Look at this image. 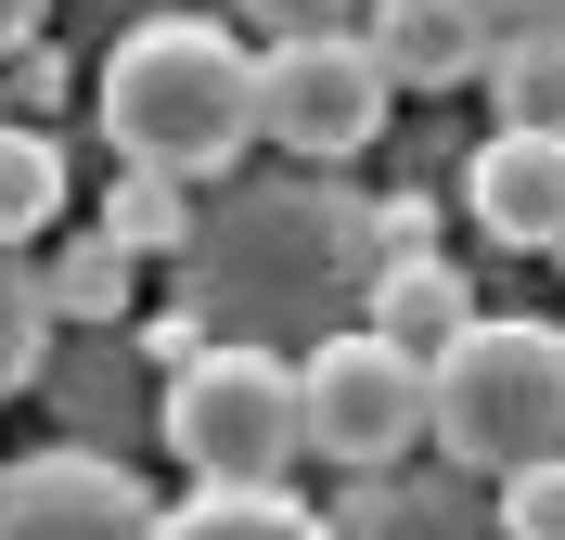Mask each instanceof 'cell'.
<instances>
[{
  "instance_id": "1",
  "label": "cell",
  "mask_w": 565,
  "mask_h": 540,
  "mask_svg": "<svg viewBox=\"0 0 565 540\" xmlns=\"http://www.w3.org/2000/svg\"><path fill=\"white\" fill-rule=\"evenodd\" d=\"M373 207L334 193V168H282V180H218V207L180 219V322L206 348H321L334 322H360L373 284Z\"/></svg>"
},
{
  "instance_id": "2",
  "label": "cell",
  "mask_w": 565,
  "mask_h": 540,
  "mask_svg": "<svg viewBox=\"0 0 565 540\" xmlns=\"http://www.w3.org/2000/svg\"><path fill=\"white\" fill-rule=\"evenodd\" d=\"M90 116H104V142L129 155V168H154V180L193 193V180H218L257 142V52L218 27V13H154V27H129L104 52Z\"/></svg>"
},
{
  "instance_id": "3",
  "label": "cell",
  "mask_w": 565,
  "mask_h": 540,
  "mask_svg": "<svg viewBox=\"0 0 565 540\" xmlns=\"http://www.w3.org/2000/svg\"><path fill=\"white\" fill-rule=\"evenodd\" d=\"M424 437L450 476H514L565 451V322H476L424 360Z\"/></svg>"
},
{
  "instance_id": "4",
  "label": "cell",
  "mask_w": 565,
  "mask_h": 540,
  "mask_svg": "<svg viewBox=\"0 0 565 540\" xmlns=\"http://www.w3.org/2000/svg\"><path fill=\"white\" fill-rule=\"evenodd\" d=\"M168 451L206 489H257V476H282L309 437H296V360L282 348H180L168 373Z\"/></svg>"
},
{
  "instance_id": "5",
  "label": "cell",
  "mask_w": 565,
  "mask_h": 540,
  "mask_svg": "<svg viewBox=\"0 0 565 540\" xmlns=\"http://www.w3.org/2000/svg\"><path fill=\"white\" fill-rule=\"evenodd\" d=\"M296 437L348 476H386L398 451H424V360H398L373 322H334L296 348Z\"/></svg>"
},
{
  "instance_id": "6",
  "label": "cell",
  "mask_w": 565,
  "mask_h": 540,
  "mask_svg": "<svg viewBox=\"0 0 565 540\" xmlns=\"http://www.w3.org/2000/svg\"><path fill=\"white\" fill-rule=\"evenodd\" d=\"M386 77L360 52V27H321V39H257V142H282L296 168H348L373 129H386Z\"/></svg>"
},
{
  "instance_id": "7",
  "label": "cell",
  "mask_w": 565,
  "mask_h": 540,
  "mask_svg": "<svg viewBox=\"0 0 565 540\" xmlns=\"http://www.w3.org/2000/svg\"><path fill=\"white\" fill-rule=\"evenodd\" d=\"M0 540H154V489L104 451L0 464Z\"/></svg>"
},
{
  "instance_id": "8",
  "label": "cell",
  "mask_w": 565,
  "mask_h": 540,
  "mask_svg": "<svg viewBox=\"0 0 565 540\" xmlns=\"http://www.w3.org/2000/svg\"><path fill=\"white\" fill-rule=\"evenodd\" d=\"M489 0H360V52H373V77L386 91H476V65H489Z\"/></svg>"
},
{
  "instance_id": "9",
  "label": "cell",
  "mask_w": 565,
  "mask_h": 540,
  "mask_svg": "<svg viewBox=\"0 0 565 540\" xmlns=\"http://www.w3.org/2000/svg\"><path fill=\"white\" fill-rule=\"evenodd\" d=\"M462 193L501 245H565V129H489Z\"/></svg>"
},
{
  "instance_id": "10",
  "label": "cell",
  "mask_w": 565,
  "mask_h": 540,
  "mask_svg": "<svg viewBox=\"0 0 565 540\" xmlns=\"http://www.w3.org/2000/svg\"><path fill=\"white\" fill-rule=\"evenodd\" d=\"M360 322L386 335L398 360H437L462 322H476V284H462L437 245H412V257H373V284H360Z\"/></svg>"
},
{
  "instance_id": "11",
  "label": "cell",
  "mask_w": 565,
  "mask_h": 540,
  "mask_svg": "<svg viewBox=\"0 0 565 540\" xmlns=\"http://www.w3.org/2000/svg\"><path fill=\"white\" fill-rule=\"evenodd\" d=\"M154 540H334L282 476H257V489H193V502H154Z\"/></svg>"
},
{
  "instance_id": "12",
  "label": "cell",
  "mask_w": 565,
  "mask_h": 540,
  "mask_svg": "<svg viewBox=\"0 0 565 540\" xmlns=\"http://www.w3.org/2000/svg\"><path fill=\"white\" fill-rule=\"evenodd\" d=\"M476 91L501 104V129H565V27H501Z\"/></svg>"
},
{
  "instance_id": "13",
  "label": "cell",
  "mask_w": 565,
  "mask_h": 540,
  "mask_svg": "<svg viewBox=\"0 0 565 540\" xmlns=\"http://www.w3.org/2000/svg\"><path fill=\"white\" fill-rule=\"evenodd\" d=\"M39 296H52V322H129V296H141V257L116 245V232H77L52 271H39Z\"/></svg>"
},
{
  "instance_id": "14",
  "label": "cell",
  "mask_w": 565,
  "mask_h": 540,
  "mask_svg": "<svg viewBox=\"0 0 565 540\" xmlns=\"http://www.w3.org/2000/svg\"><path fill=\"white\" fill-rule=\"evenodd\" d=\"M334 540H501V528H489V502H476V489L424 476V502H412V489H373V502H360V528H334Z\"/></svg>"
},
{
  "instance_id": "15",
  "label": "cell",
  "mask_w": 565,
  "mask_h": 540,
  "mask_svg": "<svg viewBox=\"0 0 565 540\" xmlns=\"http://www.w3.org/2000/svg\"><path fill=\"white\" fill-rule=\"evenodd\" d=\"M39 360H52V296H39V257L26 245H0V399H26Z\"/></svg>"
},
{
  "instance_id": "16",
  "label": "cell",
  "mask_w": 565,
  "mask_h": 540,
  "mask_svg": "<svg viewBox=\"0 0 565 540\" xmlns=\"http://www.w3.org/2000/svg\"><path fill=\"white\" fill-rule=\"evenodd\" d=\"M52 207H65V155H52V129H0V245L52 232Z\"/></svg>"
},
{
  "instance_id": "17",
  "label": "cell",
  "mask_w": 565,
  "mask_h": 540,
  "mask_svg": "<svg viewBox=\"0 0 565 540\" xmlns=\"http://www.w3.org/2000/svg\"><path fill=\"white\" fill-rule=\"evenodd\" d=\"M180 219H193V193H180V180H154V168H116V207H104V232L129 257H168L180 245Z\"/></svg>"
},
{
  "instance_id": "18",
  "label": "cell",
  "mask_w": 565,
  "mask_h": 540,
  "mask_svg": "<svg viewBox=\"0 0 565 540\" xmlns=\"http://www.w3.org/2000/svg\"><path fill=\"white\" fill-rule=\"evenodd\" d=\"M489 528H501V540H565V451L489 476Z\"/></svg>"
},
{
  "instance_id": "19",
  "label": "cell",
  "mask_w": 565,
  "mask_h": 540,
  "mask_svg": "<svg viewBox=\"0 0 565 540\" xmlns=\"http://www.w3.org/2000/svg\"><path fill=\"white\" fill-rule=\"evenodd\" d=\"M257 39H321V27H360V0H232Z\"/></svg>"
},
{
  "instance_id": "20",
  "label": "cell",
  "mask_w": 565,
  "mask_h": 540,
  "mask_svg": "<svg viewBox=\"0 0 565 540\" xmlns=\"http://www.w3.org/2000/svg\"><path fill=\"white\" fill-rule=\"evenodd\" d=\"M489 27H565V0H489Z\"/></svg>"
},
{
  "instance_id": "21",
  "label": "cell",
  "mask_w": 565,
  "mask_h": 540,
  "mask_svg": "<svg viewBox=\"0 0 565 540\" xmlns=\"http://www.w3.org/2000/svg\"><path fill=\"white\" fill-rule=\"evenodd\" d=\"M39 13H52V0H0V52H13V39H39Z\"/></svg>"
}]
</instances>
